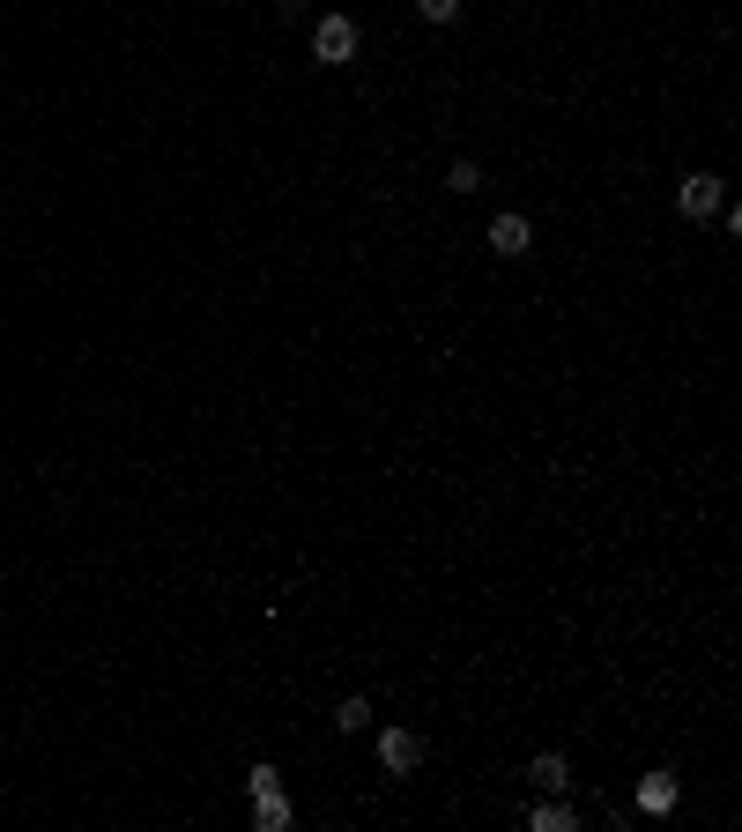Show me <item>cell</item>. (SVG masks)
<instances>
[{"mask_svg":"<svg viewBox=\"0 0 742 832\" xmlns=\"http://www.w3.org/2000/svg\"><path fill=\"white\" fill-rule=\"evenodd\" d=\"M246 788H252V803H260V795H283V773H275V766H252Z\"/></svg>","mask_w":742,"mask_h":832,"instance_id":"cell-9","label":"cell"},{"mask_svg":"<svg viewBox=\"0 0 742 832\" xmlns=\"http://www.w3.org/2000/svg\"><path fill=\"white\" fill-rule=\"evenodd\" d=\"M312 60H320V68H349V60H357V23H349V15H320Z\"/></svg>","mask_w":742,"mask_h":832,"instance_id":"cell-1","label":"cell"},{"mask_svg":"<svg viewBox=\"0 0 742 832\" xmlns=\"http://www.w3.org/2000/svg\"><path fill=\"white\" fill-rule=\"evenodd\" d=\"M528 781H535L542 795H565V788H572V766H565V750H542L535 766H528Z\"/></svg>","mask_w":742,"mask_h":832,"instance_id":"cell-5","label":"cell"},{"mask_svg":"<svg viewBox=\"0 0 742 832\" xmlns=\"http://www.w3.org/2000/svg\"><path fill=\"white\" fill-rule=\"evenodd\" d=\"M446 186H454V194H475V186H483V171H475V164H468V157H460V164L446 171Z\"/></svg>","mask_w":742,"mask_h":832,"instance_id":"cell-11","label":"cell"},{"mask_svg":"<svg viewBox=\"0 0 742 832\" xmlns=\"http://www.w3.org/2000/svg\"><path fill=\"white\" fill-rule=\"evenodd\" d=\"M379 758H386V773H416L423 744H416L409 729H386V736H379Z\"/></svg>","mask_w":742,"mask_h":832,"instance_id":"cell-4","label":"cell"},{"mask_svg":"<svg viewBox=\"0 0 742 832\" xmlns=\"http://www.w3.org/2000/svg\"><path fill=\"white\" fill-rule=\"evenodd\" d=\"M252 818H260V832H289V795H260Z\"/></svg>","mask_w":742,"mask_h":832,"instance_id":"cell-8","label":"cell"},{"mask_svg":"<svg viewBox=\"0 0 742 832\" xmlns=\"http://www.w3.org/2000/svg\"><path fill=\"white\" fill-rule=\"evenodd\" d=\"M639 810H646V818H668V810H676V773H646V781H639Z\"/></svg>","mask_w":742,"mask_h":832,"instance_id":"cell-6","label":"cell"},{"mask_svg":"<svg viewBox=\"0 0 742 832\" xmlns=\"http://www.w3.org/2000/svg\"><path fill=\"white\" fill-rule=\"evenodd\" d=\"M676 208H683L691 223H705V216H720V179H713V171H691V179L676 186Z\"/></svg>","mask_w":742,"mask_h":832,"instance_id":"cell-2","label":"cell"},{"mask_svg":"<svg viewBox=\"0 0 742 832\" xmlns=\"http://www.w3.org/2000/svg\"><path fill=\"white\" fill-rule=\"evenodd\" d=\"M528 825H535V832H572V825H579V810L565 803V795H549V803H542V810L528 818Z\"/></svg>","mask_w":742,"mask_h":832,"instance_id":"cell-7","label":"cell"},{"mask_svg":"<svg viewBox=\"0 0 742 832\" xmlns=\"http://www.w3.org/2000/svg\"><path fill=\"white\" fill-rule=\"evenodd\" d=\"M416 8H423L431 23H454V15H460V0H416Z\"/></svg>","mask_w":742,"mask_h":832,"instance_id":"cell-12","label":"cell"},{"mask_svg":"<svg viewBox=\"0 0 742 832\" xmlns=\"http://www.w3.org/2000/svg\"><path fill=\"white\" fill-rule=\"evenodd\" d=\"M528 246H535V223H528L520 208H512V216H497V223H491V253H505V260H520Z\"/></svg>","mask_w":742,"mask_h":832,"instance_id":"cell-3","label":"cell"},{"mask_svg":"<svg viewBox=\"0 0 742 832\" xmlns=\"http://www.w3.org/2000/svg\"><path fill=\"white\" fill-rule=\"evenodd\" d=\"M334 721L357 736V729H371V707H364V699H342V707H334Z\"/></svg>","mask_w":742,"mask_h":832,"instance_id":"cell-10","label":"cell"}]
</instances>
